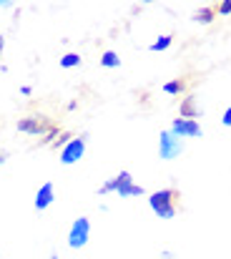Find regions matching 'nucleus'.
I'll use <instances>...</instances> for the list:
<instances>
[{
  "label": "nucleus",
  "instance_id": "6ab92c4d",
  "mask_svg": "<svg viewBox=\"0 0 231 259\" xmlns=\"http://www.w3.org/2000/svg\"><path fill=\"white\" fill-rule=\"evenodd\" d=\"M3 48H5V38L0 35V56H3Z\"/></svg>",
  "mask_w": 231,
  "mask_h": 259
},
{
  "label": "nucleus",
  "instance_id": "ddd939ff",
  "mask_svg": "<svg viewBox=\"0 0 231 259\" xmlns=\"http://www.w3.org/2000/svg\"><path fill=\"white\" fill-rule=\"evenodd\" d=\"M168 48H171V35H161L158 40H154V43H151V51H154V53L168 51Z\"/></svg>",
  "mask_w": 231,
  "mask_h": 259
},
{
  "label": "nucleus",
  "instance_id": "4be33fe9",
  "mask_svg": "<svg viewBox=\"0 0 231 259\" xmlns=\"http://www.w3.org/2000/svg\"><path fill=\"white\" fill-rule=\"evenodd\" d=\"M51 259H58V257H51Z\"/></svg>",
  "mask_w": 231,
  "mask_h": 259
},
{
  "label": "nucleus",
  "instance_id": "6e6552de",
  "mask_svg": "<svg viewBox=\"0 0 231 259\" xmlns=\"http://www.w3.org/2000/svg\"><path fill=\"white\" fill-rule=\"evenodd\" d=\"M18 128H20L23 134H33V136H43V134H45V126H43L38 118H23V121L18 123Z\"/></svg>",
  "mask_w": 231,
  "mask_h": 259
},
{
  "label": "nucleus",
  "instance_id": "f257e3e1",
  "mask_svg": "<svg viewBox=\"0 0 231 259\" xmlns=\"http://www.w3.org/2000/svg\"><path fill=\"white\" fill-rule=\"evenodd\" d=\"M151 209L158 219H173L176 217V206H173V191L171 189H161V191H154L151 199H149Z\"/></svg>",
  "mask_w": 231,
  "mask_h": 259
},
{
  "label": "nucleus",
  "instance_id": "a211bd4d",
  "mask_svg": "<svg viewBox=\"0 0 231 259\" xmlns=\"http://www.w3.org/2000/svg\"><path fill=\"white\" fill-rule=\"evenodd\" d=\"M20 93H23V96H30V93H33V88H30V86H23V88H20Z\"/></svg>",
  "mask_w": 231,
  "mask_h": 259
},
{
  "label": "nucleus",
  "instance_id": "9b49d317",
  "mask_svg": "<svg viewBox=\"0 0 231 259\" xmlns=\"http://www.w3.org/2000/svg\"><path fill=\"white\" fill-rule=\"evenodd\" d=\"M121 199H128V196H141L144 194V186H138V184H126L123 189H118L116 191Z\"/></svg>",
  "mask_w": 231,
  "mask_h": 259
},
{
  "label": "nucleus",
  "instance_id": "9d476101",
  "mask_svg": "<svg viewBox=\"0 0 231 259\" xmlns=\"http://www.w3.org/2000/svg\"><path fill=\"white\" fill-rule=\"evenodd\" d=\"M101 66H103V68H118V66H121V58H118V53H113V51H106V53L101 56Z\"/></svg>",
  "mask_w": 231,
  "mask_h": 259
},
{
  "label": "nucleus",
  "instance_id": "4468645a",
  "mask_svg": "<svg viewBox=\"0 0 231 259\" xmlns=\"http://www.w3.org/2000/svg\"><path fill=\"white\" fill-rule=\"evenodd\" d=\"M181 91H183V83H181V81H171V83L163 86V93H168V96H176V93H181Z\"/></svg>",
  "mask_w": 231,
  "mask_h": 259
},
{
  "label": "nucleus",
  "instance_id": "20e7f679",
  "mask_svg": "<svg viewBox=\"0 0 231 259\" xmlns=\"http://www.w3.org/2000/svg\"><path fill=\"white\" fill-rule=\"evenodd\" d=\"M83 154H85V139H83V136H80V139H71V141L61 149V164H66V166L78 164V161L83 159Z\"/></svg>",
  "mask_w": 231,
  "mask_h": 259
},
{
  "label": "nucleus",
  "instance_id": "0eeeda50",
  "mask_svg": "<svg viewBox=\"0 0 231 259\" xmlns=\"http://www.w3.org/2000/svg\"><path fill=\"white\" fill-rule=\"evenodd\" d=\"M126 184H133V179H131V174H128V171H121L118 176H113L111 181H106V184L98 189V194H111V191H118V189H123Z\"/></svg>",
  "mask_w": 231,
  "mask_h": 259
},
{
  "label": "nucleus",
  "instance_id": "2eb2a0df",
  "mask_svg": "<svg viewBox=\"0 0 231 259\" xmlns=\"http://www.w3.org/2000/svg\"><path fill=\"white\" fill-rule=\"evenodd\" d=\"M194 20H199V23H211L214 18H211V10H199Z\"/></svg>",
  "mask_w": 231,
  "mask_h": 259
},
{
  "label": "nucleus",
  "instance_id": "f03ea898",
  "mask_svg": "<svg viewBox=\"0 0 231 259\" xmlns=\"http://www.w3.org/2000/svg\"><path fill=\"white\" fill-rule=\"evenodd\" d=\"M181 151H183V139L173 136L171 131H163L161 139H158V154H161V159L163 161H173L176 156H181Z\"/></svg>",
  "mask_w": 231,
  "mask_h": 259
},
{
  "label": "nucleus",
  "instance_id": "f3484780",
  "mask_svg": "<svg viewBox=\"0 0 231 259\" xmlns=\"http://www.w3.org/2000/svg\"><path fill=\"white\" fill-rule=\"evenodd\" d=\"M219 10H221V15H229L231 13V3H221V8H219Z\"/></svg>",
  "mask_w": 231,
  "mask_h": 259
},
{
  "label": "nucleus",
  "instance_id": "7ed1b4c3",
  "mask_svg": "<svg viewBox=\"0 0 231 259\" xmlns=\"http://www.w3.org/2000/svg\"><path fill=\"white\" fill-rule=\"evenodd\" d=\"M90 239V222L85 217H78L76 222L71 224V232H68V247L71 249H80L85 247Z\"/></svg>",
  "mask_w": 231,
  "mask_h": 259
},
{
  "label": "nucleus",
  "instance_id": "423d86ee",
  "mask_svg": "<svg viewBox=\"0 0 231 259\" xmlns=\"http://www.w3.org/2000/svg\"><path fill=\"white\" fill-rule=\"evenodd\" d=\"M53 201H56V186H53L51 181H45V184H43V186L38 189L33 206H35L38 211H43V209H48V206H51Z\"/></svg>",
  "mask_w": 231,
  "mask_h": 259
},
{
  "label": "nucleus",
  "instance_id": "39448f33",
  "mask_svg": "<svg viewBox=\"0 0 231 259\" xmlns=\"http://www.w3.org/2000/svg\"><path fill=\"white\" fill-rule=\"evenodd\" d=\"M168 131H171L173 136H178V139H196V136H201L199 121H191V118H176Z\"/></svg>",
  "mask_w": 231,
  "mask_h": 259
},
{
  "label": "nucleus",
  "instance_id": "1a4fd4ad",
  "mask_svg": "<svg viewBox=\"0 0 231 259\" xmlns=\"http://www.w3.org/2000/svg\"><path fill=\"white\" fill-rule=\"evenodd\" d=\"M196 116H199L196 101H194V98H186V101L181 103V118H191V121H196Z\"/></svg>",
  "mask_w": 231,
  "mask_h": 259
},
{
  "label": "nucleus",
  "instance_id": "f8f14e48",
  "mask_svg": "<svg viewBox=\"0 0 231 259\" xmlns=\"http://www.w3.org/2000/svg\"><path fill=\"white\" fill-rule=\"evenodd\" d=\"M80 66V56L78 53H66L61 58V68H78Z\"/></svg>",
  "mask_w": 231,
  "mask_h": 259
},
{
  "label": "nucleus",
  "instance_id": "dca6fc26",
  "mask_svg": "<svg viewBox=\"0 0 231 259\" xmlns=\"http://www.w3.org/2000/svg\"><path fill=\"white\" fill-rule=\"evenodd\" d=\"M221 121H224V126H231V106L224 111V118H221Z\"/></svg>",
  "mask_w": 231,
  "mask_h": 259
},
{
  "label": "nucleus",
  "instance_id": "412c9836",
  "mask_svg": "<svg viewBox=\"0 0 231 259\" xmlns=\"http://www.w3.org/2000/svg\"><path fill=\"white\" fill-rule=\"evenodd\" d=\"M3 164H5V156H3V154H0V166H3Z\"/></svg>",
  "mask_w": 231,
  "mask_h": 259
},
{
  "label": "nucleus",
  "instance_id": "aec40b11",
  "mask_svg": "<svg viewBox=\"0 0 231 259\" xmlns=\"http://www.w3.org/2000/svg\"><path fill=\"white\" fill-rule=\"evenodd\" d=\"M0 8H10V3L8 0H0Z\"/></svg>",
  "mask_w": 231,
  "mask_h": 259
}]
</instances>
